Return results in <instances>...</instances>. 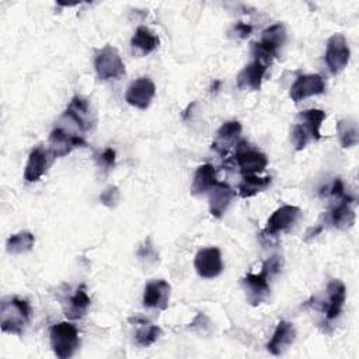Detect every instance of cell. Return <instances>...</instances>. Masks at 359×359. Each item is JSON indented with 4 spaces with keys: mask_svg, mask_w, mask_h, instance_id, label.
Wrapping results in <instances>:
<instances>
[{
    "mask_svg": "<svg viewBox=\"0 0 359 359\" xmlns=\"http://www.w3.org/2000/svg\"><path fill=\"white\" fill-rule=\"evenodd\" d=\"M35 238L34 234L29 231H20L17 234H13L8 237L6 243V250L8 254H22L29 251L34 247Z\"/></svg>",
    "mask_w": 359,
    "mask_h": 359,
    "instance_id": "cell-28",
    "label": "cell"
},
{
    "mask_svg": "<svg viewBox=\"0 0 359 359\" xmlns=\"http://www.w3.org/2000/svg\"><path fill=\"white\" fill-rule=\"evenodd\" d=\"M62 304H63L65 316L70 320H79L83 316H86V313L91 304V299L87 294L86 286L80 285L77 287V290L74 292V294L67 297Z\"/></svg>",
    "mask_w": 359,
    "mask_h": 359,
    "instance_id": "cell-23",
    "label": "cell"
},
{
    "mask_svg": "<svg viewBox=\"0 0 359 359\" xmlns=\"http://www.w3.org/2000/svg\"><path fill=\"white\" fill-rule=\"evenodd\" d=\"M115 156H116L115 150L111 149V147H107V149L100 154V164H101L102 167H105V168L114 167V164H115Z\"/></svg>",
    "mask_w": 359,
    "mask_h": 359,
    "instance_id": "cell-32",
    "label": "cell"
},
{
    "mask_svg": "<svg viewBox=\"0 0 359 359\" xmlns=\"http://www.w3.org/2000/svg\"><path fill=\"white\" fill-rule=\"evenodd\" d=\"M325 90V81L320 74H302L290 87V98L294 102H300L311 95L323 94Z\"/></svg>",
    "mask_w": 359,
    "mask_h": 359,
    "instance_id": "cell-14",
    "label": "cell"
},
{
    "mask_svg": "<svg viewBox=\"0 0 359 359\" xmlns=\"http://www.w3.org/2000/svg\"><path fill=\"white\" fill-rule=\"evenodd\" d=\"M160 334H161L160 327L142 323L140 327L135 332V339L139 346L144 348V346H150L153 342H156L157 338L160 337Z\"/></svg>",
    "mask_w": 359,
    "mask_h": 359,
    "instance_id": "cell-29",
    "label": "cell"
},
{
    "mask_svg": "<svg viewBox=\"0 0 359 359\" xmlns=\"http://www.w3.org/2000/svg\"><path fill=\"white\" fill-rule=\"evenodd\" d=\"M327 118V114L321 109H304L297 114V122L290 132V142L296 150H303L311 140H318L320 126Z\"/></svg>",
    "mask_w": 359,
    "mask_h": 359,
    "instance_id": "cell-1",
    "label": "cell"
},
{
    "mask_svg": "<svg viewBox=\"0 0 359 359\" xmlns=\"http://www.w3.org/2000/svg\"><path fill=\"white\" fill-rule=\"evenodd\" d=\"M94 69L101 80H118L125 74V65L121 55L111 45H105L95 52Z\"/></svg>",
    "mask_w": 359,
    "mask_h": 359,
    "instance_id": "cell-5",
    "label": "cell"
},
{
    "mask_svg": "<svg viewBox=\"0 0 359 359\" xmlns=\"http://www.w3.org/2000/svg\"><path fill=\"white\" fill-rule=\"evenodd\" d=\"M233 161L243 175L258 174V172L264 171L268 164V158L264 153L254 150V149H248V147L240 149L234 154Z\"/></svg>",
    "mask_w": 359,
    "mask_h": 359,
    "instance_id": "cell-15",
    "label": "cell"
},
{
    "mask_svg": "<svg viewBox=\"0 0 359 359\" xmlns=\"http://www.w3.org/2000/svg\"><path fill=\"white\" fill-rule=\"evenodd\" d=\"M95 118L91 112L90 101L81 95H74L67 107V109L63 112L59 125L65 126L66 129L79 133L84 136L87 130L94 125Z\"/></svg>",
    "mask_w": 359,
    "mask_h": 359,
    "instance_id": "cell-3",
    "label": "cell"
},
{
    "mask_svg": "<svg viewBox=\"0 0 359 359\" xmlns=\"http://www.w3.org/2000/svg\"><path fill=\"white\" fill-rule=\"evenodd\" d=\"M234 31L236 34L240 36V38H247L251 31H252V27L248 25V24H244V22H237L236 27H234Z\"/></svg>",
    "mask_w": 359,
    "mask_h": 359,
    "instance_id": "cell-33",
    "label": "cell"
},
{
    "mask_svg": "<svg viewBox=\"0 0 359 359\" xmlns=\"http://www.w3.org/2000/svg\"><path fill=\"white\" fill-rule=\"evenodd\" d=\"M269 279L271 276L264 266L259 273H247L243 278L241 285L245 293L247 303H250L251 306H259L261 303L266 302L271 293L269 282H268Z\"/></svg>",
    "mask_w": 359,
    "mask_h": 359,
    "instance_id": "cell-9",
    "label": "cell"
},
{
    "mask_svg": "<svg viewBox=\"0 0 359 359\" xmlns=\"http://www.w3.org/2000/svg\"><path fill=\"white\" fill-rule=\"evenodd\" d=\"M160 43L158 36L147 27L140 25L136 28L132 39H130V46L135 52H137L140 56H146L151 53L153 50L157 49Z\"/></svg>",
    "mask_w": 359,
    "mask_h": 359,
    "instance_id": "cell-24",
    "label": "cell"
},
{
    "mask_svg": "<svg viewBox=\"0 0 359 359\" xmlns=\"http://www.w3.org/2000/svg\"><path fill=\"white\" fill-rule=\"evenodd\" d=\"M300 215H302V210L299 206L283 205L269 216L266 226L264 229V233L268 236H276L282 231H287L290 227H293L297 223Z\"/></svg>",
    "mask_w": 359,
    "mask_h": 359,
    "instance_id": "cell-12",
    "label": "cell"
},
{
    "mask_svg": "<svg viewBox=\"0 0 359 359\" xmlns=\"http://www.w3.org/2000/svg\"><path fill=\"white\" fill-rule=\"evenodd\" d=\"M286 41L285 25L278 22L262 31L261 39L252 42V56H261L272 60L278 55L279 48L283 46Z\"/></svg>",
    "mask_w": 359,
    "mask_h": 359,
    "instance_id": "cell-6",
    "label": "cell"
},
{
    "mask_svg": "<svg viewBox=\"0 0 359 359\" xmlns=\"http://www.w3.org/2000/svg\"><path fill=\"white\" fill-rule=\"evenodd\" d=\"M209 212L215 217H222L227 210L231 199L234 196V191L224 182H216L209 191Z\"/></svg>",
    "mask_w": 359,
    "mask_h": 359,
    "instance_id": "cell-21",
    "label": "cell"
},
{
    "mask_svg": "<svg viewBox=\"0 0 359 359\" xmlns=\"http://www.w3.org/2000/svg\"><path fill=\"white\" fill-rule=\"evenodd\" d=\"M53 156L48 149L43 147H35L28 157L25 170H24V178L28 182H35L38 181L48 170V167L53 161Z\"/></svg>",
    "mask_w": 359,
    "mask_h": 359,
    "instance_id": "cell-18",
    "label": "cell"
},
{
    "mask_svg": "<svg viewBox=\"0 0 359 359\" xmlns=\"http://www.w3.org/2000/svg\"><path fill=\"white\" fill-rule=\"evenodd\" d=\"M271 65V60L254 56V60L244 66L237 74V87L241 90L258 91L261 88L264 76Z\"/></svg>",
    "mask_w": 359,
    "mask_h": 359,
    "instance_id": "cell-10",
    "label": "cell"
},
{
    "mask_svg": "<svg viewBox=\"0 0 359 359\" xmlns=\"http://www.w3.org/2000/svg\"><path fill=\"white\" fill-rule=\"evenodd\" d=\"M351 57V49L342 34H334L327 41L325 65L331 74H339L348 65Z\"/></svg>",
    "mask_w": 359,
    "mask_h": 359,
    "instance_id": "cell-7",
    "label": "cell"
},
{
    "mask_svg": "<svg viewBox=\"0 0 359 359\" xmlns=\"http://www.w3.org/2000/svg\"><path fill=\"white\" fill-rule=\"evenodd\" d=\"M87 143L81 135H77L60 125H56L49 135L48 150L56 158V157H63L69 154L72 150H74L76 147H83Z\"/></svg>",
    "mask_w": 359,
    "mask_h": 359,
    "instance_id": "cell-8",
    "label": "cell"
},
{
    "mask_svg": "<svg viewBox=\"0 0 359 359\" xmlns=\"http://www.w3.org/2000/svg\"><path fill=\"white\" fill-rule=\"evenodd\" d=\"M137 255H139L140 259H146L147 262H149V261H151V262H156V261H157V252L154 251L153 245L150 244V240H146L144 245L140 247Z\"/></svg>",
    "mask_w": 359,
    "mask_h": 359,
    "instance_id": "cell-31",
    "label": "cell"
},
{
    "mask_svg": "<svg viewBox=\"0 0 359 359\" xmlns=\"http://www.w3.org/2000/svg\"><path fill=\"white\" fill-rule=\"evenodd\" d=\"M271 177H258L257 174L243 175L241 182L238 184V195L241 198H251L258 192L265 191L271 185Z\"/></svg>",
    "mask_w": 359,
    "mask_h": 359,
    "instance_id": "cell-26",
    "label": "cell"
},
{
    "mask_svg": "<svg viewBox=\"0 0 359 359\" xmlns=\"http://www.w3.org/2000/svg\"><path fill=\"white\" fill-rule=\"evenodd\" d=\"M194 265L196 273L205 279H213L219 276L223 271V261L222 254L217 247H208L202 248L196 252Z\"/></svg>",
    "mask_w": 359,
    "mask_h": 359,
    "instance_id": "cell-11",
    "label": "cell"
},
{
    "mask_svg": "<svg viewBox=\"0 0 359 359\" xmlns=\"http://www.w3.org/2000/svg\"><path fill=\"white\" fill-rule=\"evenodd\" d=\"M216 168L206 163L196 168L192 185H191V194L192 195H202L208 192L215 184H216Z\"/></svg>",
    "mask_w": 359,
    "mask_h": 359,
    "instance_id": "cell-25",
    "label": "cell"
},
{
    "mask_svg": "<svg viewBox=\"0 0 359 359\" xmlns=\"http://www.w3.org/2000/svg\"><path fill=\"white\" fill-rule=\"evenodd\" d=\"M100 201H101L102 205H105V206H108V208L115 206V205L118 203V201H119V189H118V187H115V185L107 187V188L101 192Z\"/></svg>",
    "mask_w": 359,
    "mask_h": 359,
    "instance_id": "cell-30",
    "label": "cell"
},
{
    "mask_svg": "<svg viewBox=\"0 0 359 359\" xmlns=\"http://www.w3.org/2000/svg\"><path fill=\"white\" fill-rule=\"evenodd\" d=\"M31 307L27 300L11 297L3 300L0 307V327L3 332L21 335L29 321Z\"/></svg>",
    "mask_w": 359,
    "mask_h": 359,
    "instance_id": "cell-2",
    "label": "cell"
},
{
    "mask_svg": "<svg viewBox=\"0 0 359 359\" xmlns=\"http://www.w3.org/2000/svg\"><path fill=\"white\" fill-rule=\"evenodd\" d=\"M241 130H243V128L238 121L224 122L216 132V137L212 143V149H215L219 154L226 156L229 153V150L237 144Z\"/></svg>",
    "mask_w": 359,
    "mask_h": 359,
    "instance_id": "cell-19",
    "label": "cell"
},
{
    "mask_svg": "<svg viewBox=\"0 0 359 359\" xmlns=\"http://www.w3.org/2000/svg\"><path fill=\"white\" fill-rule=\"evenodd\" d=\"M171 286L164 279H154L146 283L143 292V306L149 309L165 310L170 300Z\"/></svg>",
    "mask_w": 359,
    "mask_h": 359,
    "instance_id": "cell-16",
    "label": "cell"
},
{
    "mask_svg": "<svg viewBox=\"0 0 359 359\" xmlns=\"http://www.w3.org/2000/svg\"><path fill=\"white\" fill-rule=\"evenodd\" d=\"M346 289L339 279H331L327 286V300L323 302V310L325 311L327 320H334L341 314L345 303Z\"/></svg>",
    "mask_w": 359,
    "mask_h": 359,
    "instance_id": "cell-20",
    "label": "cell"
},
{
    "mask_svg": "<svg viewBox=\"0 0 359 359\" xmlns=\"http://www.w3.org/2000/svg\"><path fill=\"white\" fill-rule=\"evenodd\" d=\"M154 95H156L154 83L149 77H140L129 84V87L126 88L125 100L129 105L135 108L146 109L153 101Z\"/></svg>",
    "mask_w": 359,
    "mask_h": 359,
    "instance_id": "cell-13",
    "label": "cell"
},
{
    "mask_svg": "<svg viewBox=\"0 0 359 359\" xmlns=\"http://www.w3.org/2000/svg\"><path fill=\"white\" fill-rule=\"evenodd\" d=\"M355 199L346 194L334 198V205L330 212L331 223L338 229H348L355 223Z\"/></svg>",
    "mask_w": 359,
    "mask_h": 359,
    "instance_id": "cell-17",
    "label": "cell"
},
{
    "mask_svg": "<svg viewBox=\"0 0 359 359\" xmlns=\"http://www.w3.org/2000/svg\"><path fill=\"white\" fill-rule=\"evenodd\" d=\"M49 337H50L52 351L59 359L72 358L80 346L79 331L76 325L67 321L55 324L50 328Z\"/></svg>",
    "mask_w": 359,
    "mask_h": 359,
    "instance_id": "cell-4",
    "label": "cell"
},
{
    "mask_svg": "<svg viewBox=\"0 0 359 359\" xmlns=\"http://www.w3.org/2000/svg\"><path fill=\"white\" fill-rule=\"evenodd\" d=\"M294 338H296L294 325L289 321L280 320L272 334L271 341L266 345V349L272 355H280L289 345L293 344Z\"/></svg>",
    "mask_w": 359,
    "mask_h": 359,
    "instance_id": "cell-22",
    "label": "cell"
},
{
    "mask_svg": "<svg viewBox=\"0 0 359 359\" xmlns=\"http://www.w3.org/2000/svg\"><path fill=\"white\" fill-rule=\"evenodd\" d=\"M337 133L342 147H353L359 142L358 123L352 119H342L337 123Z\"/></svg>",
    "mask_w": 359,
    "mask_h": 359,
    "instance_id": "cell-27",
    "label": "cell"
}]
</instances>
